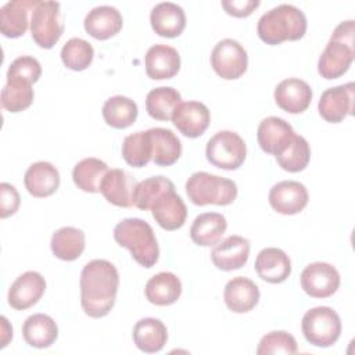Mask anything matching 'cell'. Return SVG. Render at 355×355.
<instances>
[{
    "mask_svg": "<svg viewBox=\"0 0 355 355\" xmlns=\"http://www.w3.org/2000/svg\"><path fill=\"white\" fill-rule=\"evenodd\" d=\"M80 305L94 319L103 318L114 308L119 287V273L107 259H93L80 272Z\"/></svg>",
    "mask_w": 355,
    "mask_h": 355,
    "instance_id": "1",
    "label": "cell"
},
{
    "mask_svg": "<svg viewBox=\"0 0 355 355\" xmlns=\"http://www.w3.org/2000/svg\"><path fill=\"white\" fill-rule=\"evenodd\" d=\"M306 32L305 14L293 4H279L266 11L258 21L259 39L270 46L286 40H300Z\"/></svg>",
    "mask_w": 355,
    "mask_h": 355,
    "instance_id": "2",
    "label": "cell"
},
{
    "mask_svg": "<svg viewBox=\"0 0 355 355\" xmlns=\"http://www.w3.org/2000/svg\"><path fill=\"white\" fill-rule=\"evenodd\" d=\"M355 22H340L318 61V72L324 79H337L351 67L355 57Z\"/></svg>",
    "mask_w": 355,
    "mask_h": 355,
    "instance_id": "3",
    "label": "cell"
},
{
    "mask_svg": "<svg viewBox=\"0 0 355 355\" xmlns=\"http://www.w3.org/2000/svg\"><path fill=\"white\" fill-rule=\"evenodd\" d=\"M114 239L130 251L132 258L144 268H153L159 258V247L153 227L140 218L122 219L114 227Z\"/></svg>",
    "mask_w": 355,
    "mask_h": 355,
    "instance_id": "4",
    "label": "cell"
},
{
    "mask_svg": "<svg viewBox=\"0 0 355 355\" xmlns=\"http://www.w3.org/2000/svg\"><path fill=\"white\" fill-rule=\"evenodd\" d=\"M186 193L194 205H229L237 197V186L227 178L201 171L187 179Z\"/></svg>",
    "mask_w": 355,
    "mask_h": 355,
    "instance_id": "5",
    "label": "cell"
},
{
    "mask_svg": "<svg viewBox=\"0 0 355 355\" xmlns=\"http://www.w3.org/2000/svg\"><path fill=\"white\" fill-rule=\"evenodd\" d=\"M301 330L309 344L327 348L340 338L341 319L333 308L316 306L304 313Z\"/></svg>",
    "mask_w": 355,
    "mask_h": 355,
    "instance_id": "6",
    "label": "cell"
},
{
    "mask_svg": "<svg viewBox=\"0 0 355 355\" xmlns=\"http://www.w3.org/2000/svg\"><path fill=\"white\" fill-rule=\"evenodd\" d=\"M207 159L225 171L239 169L247 157V146L243 137L232 130L216 132L207 143Z\"/></svg>",
    "mask_w": 355,
    "mask_h": 355,
    "instance_id": "7",
    "label": "cell"
},
{
    "mask_svg": "<svg viewBox=\"0 0 355 355\" xmlns=\"http://www.w3.org/2000/svg\"><path fill=\"white\" fill-rule=\"evenodd\" d=\"M64 33L61 6L57 1H37L31 15V35L42 49H51Z\"/></svg>",
    "mask_w": 355,
    "mask_h": 355,
    "instance_id": "8",
    "label": "cell"
},
{
    "mask_svg": "<svg viewBox=\"0 0 355 355\" xmlns=\"http://www.w3.org/2000/svg\"><path fill=\"white\" fill-rule=\"evenodd\" d=\"M211 67L222 79H239L248 67L245 49L234 39H222L211 53Z\"/></svg>",
    "mask_w": 355,
    "mask_h": 355,
    "instance_id": "9",
    "label": "cell"
},
{
    "mask_svg": "<svg viewBox=\"0 0 355 355\" xmlns=\"http://www.w3.org/2000/svg\"><path fill=\"white\" fill-rule=\"evenodd\" d=\"M302 290L313 298H327L340 287L338 270L327 262H313L304 268L300 276Z\"/></svg>",
    "mask_w": 355,
    "mask_h": 355,
    "instance_id": "10",
    "label": "cell"
},
{
    "mask_svg": "<svg viewBox=\"0 0 355 355\" xmlns=\"http://www.w3.org/2000/svg\"><path fill=\"white\" fill-rule=\"evenodd\" d=\"M355 83L348 82L326 89L319 100L318 110L320 116L330 123H338L354 112Z\"/></svg>",
    "mask_w": 355,
    "mask_h": 355,
    "instance_id": "11",
    "label": "cell"
},
{
    "mask_svg": "<svg viewBox=\"0 0 355 355\" xmlns=\"http://www.w3.org/2000/svg\"><path fill=\"white\" fill-rule=\"evenodd\" d=\"M308 190L297 180H282L269 191L270 207L282 215L300 214L308 204Z\"/></svg>",
    "mask_w": 355,
    "mask_h": 355,
    "instance_id": "12",
    "label": "cell"
},
{
    "mask_svg": "<svg viewBox=\"0 0 355 355\" xmlns=\"http://www.w3.org/2000/svg\"><path fill=\"white\" fill-rule=\"evenodd\" d=\"M211 114L205 104L200 101L180 103L173 114L172 122L175 128L186 137H200L209 126Z\"/></svg>",
    "mask_w": 355,
    "mask_h": 355,
    "instance_id": "13",
    "label": "cell"
},
{
    "mask_svg": "<svg viewBox=\"0 0 355 355\" xmlns=\"http://www.w3.org/2000/svg\"><path fill=\"white\" fill-rule=\"evenodd\" d=\"M150 211L155 222L169 232L180 229L187 218L186 204L175 191V187L161 193L153 202Z\"/></svg>",
    "mask_w": 355,
    "mask_h": 355,
    "instance_id": "14",
    "label": "cell"
},
{
    "mask_svg": "<svg viewBox=\"0 0 355 355\" xmlns=\"http://www.w3.org/2000/svg\"><path fill=\"white\" fill-rule=\"evenodd\" d=\"M294 136L295 132L291 125L279 116H268L262 119L257 130L259 147L266 154H272L275 157L288 147Z\"/></svg>",
    "mask_w": 355,
    "mask_h": 355,
    "instance_id": "15",
    "label": "cell"
},
{
    "mask_svg": "<svg viewBox=\"0 0 355 355\" xmlns=\"http://www.w3.org/2000/svg\"><path fill=\"white\" fill-rule=\"evenodd\" d=\"M46 291L44 277L35 270L19 275L8 290V304L17 311H25L33 306Z\"/></svg>",
    "mask_w": 355,
    "mask_h": 355,
    "instance_id": "16",
    "label": "cell"
},
{
    "mask_svg": "<svg viewBox=\"0 0 355 355\" xmlns=\"http://www.w3.org/2000/svg\"><path fill=\"white\" fill-rule=\"evenodd\" d=\"M250 257V241L237 234H232L215 244L211 251L214 265L220 270H236L243 268Z\"/></svg>",
    "mask_w": 355,
    "mask_h": 355,
    "instance_id": "17",
    "label": "cell"
},
{
    "mask_svg": "<svg viewBox=\"0 0 355 355\" xmlns=\"http://www.w3.org/2000/svg\"><path fill=\"white\" fill-rule=\"evenodd\" d=\"M137 183L126 171L115 168L105 173L100 184V193L110 204L129 208L133 205V193Z\"/></svg>",
    "mask_w": 355,
    "mask_h": 355,
    "instance_id": "18",
    "label": "cell"
},
{
    "mask_svg": "<svg viewBox=\"0 0 355 355\" xmlns=\"http://www.w3.org/2000/svg\"><path fill=\"white\" fill-rule=\"evenodd\" d=\"M275 101L288 114H301L312 101V89L302 79L288 78L276 86Z\"/></svg>",
    "mask_w": 355,
    "mask_h": 355,
    "instance_id": "19",
    "label": "cell"
},
{
    "mask_svg": "<svg viewBox=\"0 0 355 355\" xmlns=\"http://www.w3.org/2000/svg\"><path fill=\"white\" fill-rule=\"evenodd\" d=\"M144 67L147 76L154 80L171 79L180 69V55L172 46L154 44L147 50Z\"/></svg>",
    "mask_w": 355,
    "mask_h": 355,
    "instance_id": "20",
    "label": "cell"
},
{
    "mask_svg": "<svg viewBox=\"0 0 355 355\" xmlns=\"http://www.w3.org/2000/svg\"><path fill=\"white\" fill-rule=\"evenodd\" d=\"M261 297L258 286L248 277L237 276L230 279L223 290V300L229 311L234 313L250 312Z\"/></svg>",
    "mask_w": 355,
    "mask_h": 355,
    "instance_id": "21",
    "label": "cell"
},
{
    "mask_svg": "<svg viewBox=\"0 0 355 355\" xmlns=\"http://www.w3.org/2000/svg\"><path fill=\"white\" fill-rule=\"evenodd\" d=\"M254 268L262 280L272 284L283 283L291 273V262L288 255L277 247L261 250L257 255Z\"/></svg>",
    "mask_w": 355,
    "mask_h": 355,
    "instance_id": "22",
    "label": "cell"
},
{
    "mask_svg": "<svg viewBox=\"0 0 355 355\" xmlns=\"http://www.w3.org/2000/svg\"><path fill=\"white\" fill-rule=\"evenodd\" d=\"M123 19L112 6H98L87 12L83 21L85 31L97 40H107L121 32Z\"/></svg>",
    "mask_w": 355,
    "mask_h": 355,
    "instance_id": "23",
    "label": "cell"
},
{
    "mask_svg": "<svg viewBox=\"0 0 355 355\" xmlns=\"http://www.w3.org/2000/svg\"><path fill=\"white\" fill-rule=\"evenodd\" d=\"M150 24L157 35L162 37H178L186 26V14L175 3H158L150 12Z\"/></svg>",
    "mask_w": 355,
    "mask_h": 355,
    "instance_id": "24",
    "label": "cell"
},
{
    "mask_svg": "<svg viewBox=\"0 0 355 355\" xmlns=\"http://www.w3.org/2000/svg\"><path fill=\"white\" fill-rule=\"evenodd\" d=\"M24 183L31 196L37 198L49 197L54 194L60 186V173L53 164L37 161L26 169Z\"/></svg>",
    "mask_w": 355,
    "mask_h": 355,
    "instance_id": "25",
    "label": "cell"
},
{
    "mask_svg": "<svg viewBox=\"0 0 355 355\" xmlns=\"http://www.w3.org/2000/svg\"><path fill=\"white\" fill-rule=\"evenodd\" d=\"M37 0H14L0 10V31L6 37H19L28 29V15L36 7Z\"/></svg>",
    "mask_w": 355,
    "mask_h": 355,
    "instance_id": "26",
    "label": "cell"
},
{
    "mask_svg": "<svg viewBox=\"0 0 355 355\" xmlns=\"http://www.w3.org/2000/svg\"><path fill=\"white\" fill-rule=\"evenodd\" d=\"M151 141V161L159 166L173 165L182 155V143L178 136L165 128L147 130Z\"/></svg>",
    "mask_w": 355,
    "mask_h": 355,
    "instance_id": "27",
    "label": "cell"
},
{
    "mask_svg": "<svg viewBox=\"0 0 355 355\" xmlns=\"http://www.w3.org/2000/svg\"><path fill=\"white\" fill-rule=\"evenodd\" d=\"M144 294L148 302L154 305H172L182 294V283L175 273L159 272L148 279L144 287Z\"/></svg>",
    "mask_w": 355,
    "mask_h": 355,
    "instance_id": "28",
    "label": "cell"
},
{
    "mask_svg": "<svg viewBox=\"0 0 355 355\" xmlns=\"http://www.w3.org/2000/svg\"><path fill=\"white\" fill-rule=\"evenodd\" d=\"M22 336L33 348H49L58 337V327L54 319L46 313H33L22 324Z\"/></svg>",
    "mask_w": 355,
    "mask_h": 355,
    "instance_id": "29",
    "label": "cell"
},
{
    "mask_svg": "<svg viewBox=\"0 0 355 355\" xmlns=\"http://www.w3.org/2000/svg\"><path fill=\"white\" fill-rule=\"evenodd\" d=\"M227 222L222 214L204 212L196 216L190 227V239L201 247H211L219 243L226 232Z\"/></svg>",
    "mask_w": 355,
    "mask_h": 355,
    "instance_id": "30",
    "label": "cell"
},
{
    "mask_svg": "<svg viewBox=\"0 0 355 355\" xmlns=\"http://www.w3.org/2000/svg\"><path fill=\"white\" fill-rule=\"evenodd\" d=\"M132 336L136 347L147 354L159 352L168 340L166 326L155 318H143L136 322Z\"/></svg>",
    "mask_w": 355,
    "mask_h": 355,
    "instance_id": "31",
    "label": "cell"
},
{
    "mask_svg": "<svg viewBox=\"0 0 355 355\" xmlns=\"http://www.w3.org/2000/svg\"><path fill=\"white\" fill-rule=\"evenodd\" d=\"M85 233L72 226H64L53 233L51 251L61 261H75L85 250Z\"/></svg>",
    "mask_w": 355,
    "mask_h": 355,
    "instance_id": "32",
    "label": "cell"
},
{
    "mask_svg": "<svg viewBox=\"0 0 355 355\" xmlns=\"http://www.w3.org/2000/svg\"><path fill=\"white\" fill-rule=\"evenodd\" d=\"M103 118L107 125L115 129H125L135 123L139 108L137 104L125 96H112L103 105Z\"/></svg>",
    "mask_w": 355,
    "mask_h": 355,
    "instance_id": "33",
    "label": "cell"
},
{
    "mask_svg": "<svg viewBox=\"0 0 355 355\" xmlns=\"http://www.w3.org/2000/svg\"><path fill=\"white\" fill-rule=\"evenodd\" d=\"M108 166L104 161L89 157L79 161L72 171V179L78 189L86 193H98L100 184L108 172Z\"/></svg>",
    "mask_w": 355,
    "mask_h": 355,
    "instance_id": "34",
    "label": "cell"
},
{
    "mask_svg": "<svg viewBox=\"0 0 355 355\" xmlns=\"http://www.w3.org/2000/svg\"><path fill=\"white\" fill-rule=\"evenodd\" d=\"M182 103L180 93L171 86H159L148 92L146 97V110L157 121H169L175 108Z\"/></svg>",
    "mask_w": 355,
    "mask_h": 355,
    "instance_id": "35",
    "label": "cell"
},
{
    "mask_svg": "<svg viewBox=\"0 0 355 355\" xmlns=\"http://www.w3.org/2000/svg\"><path fill=\"white\" fill-rule=\"evenodd\" d=\"M32 83L22 79H7L1 90V107L8 112H21L33 101Z\"/></svg>",
    "mask_w": 355,
    "mask_h": 355,
    "instance_id": "36",
    "label": "cell"
},
{
    "mask_svg": "<svg viewBox=\"0 0 355 355\" xmlns=\"http://www.w3.org/2000/svg\"><path fill=\"white\" fill-rule=\"evenodd\" d=\"M122 157L133 168H143L151 161V141L147 130L135 132L123 139Z\"/></svg>",
    "mask_w": 355,
    "mask_h": 355,
    "instance_id": "37",
    "label": "cell"
},
{
    "mask_svg": "<svg viewBox=\"0 0 355 355\" xmlns=\"http://www.w3.org/2000/svg\"><path fill=\"white\" fill-rule=\"evenodd\" d=\"M279 166L287 172H301L304 171L311 159V148L305 137L295 133L288 147L279 155L275 157Z\"/></svg>",
    "mask_w": 355,
    "mask_h": 355,
    "instance_id": "38",
    "label": "cell"
},
{
    "mask_svg": "<svg viewBox=\"0 0 355 355\" xmlns=\"http://www.w3.org/2000/svg\"><path fill=\"white\" fill-rule=\"evenodd\" d=\"M94 57V50L89 42L80 37H71L61 49L62 64L72 71L86 69Z\"/></svg>",
    "mask_w": 355,
    "mask_h": 355,
    "instance_id": "39",
    "label": "cell"
},
{
    "mask_svg": "<svg viewBox=\"0 0 355 355\" xmlns=\"http://www.w3.org/2000/svg\"><path fill=\"white\" fill-rule=\"evenodd\" d=\"M175 184L172 180H169L165 176H151L137 183L135 193H133V205L139 209L147 211L151 208L153 202L157 200V197L169 190L173 189Z\"/></svg>",
    "mask_w": 355,
    "mask_h": 355,
    "instance_id": "40",
    "label": "cell"
},
{
    "mask_svg": "<svg viewBox=\"0 0 355 355\" xmlns=\"http://www.w3.org/2000/svg\"><path fill=\"white\" fill-rule=\"evenodd\" d=\"M298 351V345L295 338L284 331L275 330L265 334L257 348L258 355H270V354H295Z\"/></svg>",
    "mask_w": 355,
    "mask_h": 355,
    "instance_id": "41",
    "label": "cell"
},
{
    "mask_svg": "<svg viewBox=\"0 0 355 355\" xmlns=\"http://www.w3.org/2000/svg\"><path fill=\"white\" fill-rule=\"evenodd\" d=\"M42 75L40 62L31 55H22L15 58L7 71V79H22L29 83L39 80Z\"/></svg>",
    "mask_w": 355,
    "mask_h": 355,
    "instance_id": "42",
    "label": "cell"
},
{
    "mask_svg": "<svg viewBox=\"0 0 355 355\" xmlns=\"http://www.w3.org/2000/svg\"><path fill=\"white\" fill-rule=\"evenodd\" d=\"M21 204V197L17 189L10 184L3 182L0 184V216L1 219H6L11 215H14Z\"/></svg>",
    "mask_w": 355,
    "mask_h": 355,
    "instance_id": "43",
    "label": "cell"
},
{
    "mask_svg": "<svg viewBox=\"0 0 355 355\" xmlns=\"http://www.w3.org/2000/svg\"><path fill=\"white\" fill-rule=\"evenodd\" d=\"M223 10L233 17L244 18L252 14L255 8L259 7V0H223L222 3Z\"/></svg>",
    "mask_w": 355,
    "mask_h": 355,
    "instance_id": "44",
    "label": "cell"
},
{
    "mask_svg": "<svg viewBox=\"0 0 355 355\" xmlns=\"http://www.w3.org/2000/svg\"><path fill=\"white\" fill-rule=\"evenodd\" d=\"M0 323H1V334H0V348H4L8 341L12 338V327L10 326L8 320L6 316L0 318Z\"/></svg>",
    "mask_w": 355,
    "mask_h": 355,
    "instance_id": "45",
    "label": "cell"
}]
</instances>
